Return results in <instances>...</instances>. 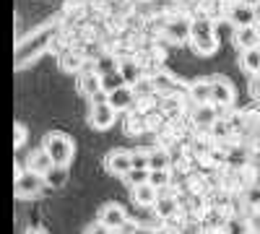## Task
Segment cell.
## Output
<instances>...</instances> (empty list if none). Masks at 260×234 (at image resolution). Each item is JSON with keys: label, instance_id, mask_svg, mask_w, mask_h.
<instances>
[{"label": "cell", "instance_id": "6da1fadb", "mask_svg": "<svg viewBox=\"0 0 260 234\" xmlns=\"http://www.w3.org/2000/svg\"><path fill=\"white\" fill-rule=\"evenodd\" d=\"M190 47L195 55L201 57H208L216 52V47H219V37H216V26L213 21H208L206 16L190 21Z\"/></svg>", "mask_w": 260, "mask_h": 234}, {"label": "cell", "instance_id": "7a4b0ae2", "mask_svg": "<svg viewBox=\"0 0 260 234\" xmlns=\"http://www.w3.org/2000/svg\"><path fill=\"white\" fill-rule=\"evenodd\" d=\"M55 31H57V26L50 24V26H45V29L29 34V37L18 45V50H16V62H18V65H24V62H29V60H34L37 55L45 52L47 45L52 42V37H55Z\"/></svg>", "mask_w": 260, "mask_h": 234}, {"label": "cell", "instance_id": "3957f363", "mask_svg": "<svg viewBox=\"0 0 260 234\" xmlns=\"http://www.w3.org/2000/svg\"><path fill=\"white\" fill-rule=\"evenodd\" d=\"M45 154L50 156V161L55 166H68L73 161L76 146H73L71 136H65V133H50L45 138Z\"/></svg>", "mask_w": 260, "mask_h": 234}, {"label": "cell", "instance_id": "277c9868", "mask_svg": "<svg viewBox=\"0 0 260 234\" xmlns=\"http://www.w3.org/2000/svg\"><path fill=\"white\" fill-rule=\"evenodd\" d=\"M42 187H45V177L31 172V169H24V172L16 177V187L13 190H16L18 198H34Z\"/></svg>", "mask_w": 260, "mask_h": 234}, {"label": "cell", "instance_id": "5b68a950", "mask_svg": "<svg viewBox=\"0 0 260 234\" xmlns=\"http://www.w3.org/2000/svg\"><path fill=\"white\" fill-rule=\"evenodd\" d=\"M211 104L213 107H232L234 104V86L226 78H211Z\"/></svg>", "mask_w": 260, "mask_h": 234}, {"label": "cell", "instance_id": "8992f818", "mask_svg": "<svg viewBox=\"0 0 260 234\" xmlns=\"http://www.w3.org/2000/svg\"><path fill=\"white\" fill-rule=\"evenodd\" d=\"M99 221L110 229V231H117L125 221H127V214L120 203H104L99 208Z\"/></svg>", "mask_w": 260, "mask_h": 234}, {"label": "cell", "instance_id": "52a82bcc", "mask_svg": "<svg viewBox=\"0 0 260 234\" xmlns=\"http://www.w3.org/2000/svg\"><path fill=\"white\" fill-rule=\"evenodd\" d=\"M115 115H117V112H115L107 102L91 104V110H89V125L94 127V130H107V127H112Z\"/></svg>", "mask_w": 260, "mask_h": 234}, {"label": "cell", "instance_id": "ba28073f", "mask_svg": "<svg viewBox=\"0 0 260 234\" xmlns=\"http://www.w3.org/2000/svg\"><path fill=\"white\" fill-rule=\"evenodd\" d=\"M107 104L115 110V112H125L136 104V89L133 86H120L115 91L107 94Z\"/></svg>", "mask_w": 260, "mask_h": 234}, {"label": "cell", "instance_id": "9c48e42d", "mask_svg": "<svg viewBox=\"0 0 260 234\" xmlns=\"http://www.w3.org/2000/svg\"><path fill=\"white\" fill-rule=\"evenodd\" d=\"M104 164L117 177H125L130 169H133V164H130V151H125V148H115V151H110L107 159H104Z\"/></svg>", "mask_w": 260, "mask_h": 234}, {"label": "cell", "instance_id": "30bf717a", "mask_svg": "<svg viewBox=\"0 0 260 234\" xmlns=\"http://www.w3.org/2000/svg\"><path fill=\"white\" fill-rule=\"evenodd\" d=\"M216 120H219V112H216L213 104H198V107H195V112H192L195 127H198V130H203V133L211 130Z\"/></svg>", "mask_w": 260, "mask_h": 234}, {"label": "cell", "instance_id": "8fae6325", "mask_svg": "<svg viewBox=\"0 0 260 234\" xmlns=\"http://www.w3.org/2000/svg\"><path fill=\"white\" fill-rule=\"evenodd\" d=\"M167 39L169 42H177V45L187 42L190 39V18H185V16L172 18L169 24H167Z\"/></svg>", "mask_w": 260, "mask_h": 234}, {"label": "cell", "instance_id": "7c38bea8", "mask_svg": "<svg viewBox=\"0 0 260 234\" xmlns=\"http://www.w3.org/2000/svg\"><path fill=\"white\" fill-rule=\"evenodd\" d=\"M229 21L240 29V26H252L255 18H252V8L250 3H245V0H237L234 6H229Z\"/></svg>", "mask_w": 260, "mask_h": 234}, {"label": "cell", "instance_id": "4fadbf2b", "mask_svg": "<svg viewBox=\"0 0 260 234\" xmlns=\"http://www.w3.org/2000/svg\"><path fill=\"white\" fill-rule=\"evenodd\" d=\"M154 211H156V216H159V219L172 221V219L180 214V200H177L175 195H156V200H154Z\"/></svg>", "mask_w": 260, "mask_h": 234}, {"label": "cell", "instance_id": "5bb4252c", "mask_svg": "<svg viewBox=\"0 0 260 234\" xmlns=\"http://www.w3.org/2000/svg\"><path fill=\"white\" fill-rule=\"evenodd\" d=\"M234 42H237V47H240V50L260 47V29H257V24L240 26V29H237V34H234Z\"/></svg>", "mask_w": 260, "mask_h": 234}, {"label": "cell", "instance_id": "9a60e30c", "mask_svg": "<svg viewBox=\"0 0 260 234\" xmlns=\"http://www.w3.org/2000/svg\"><path fill=\"white\" fill-rule=\"evenodd\" d=\"M117 73L122 76V83L125 86H133L136 89V83L141 81V65L133 60V57H125L117 62Z\"/></svg>", "mask_w": 260, "mask_h": 234}, {"label": "cell", "instance_id": "2e32d148", "mask_svg": "<svg viewBox=\"0 0 260 234\" xmlns=\"http://www.w3.org/2000/svg\"><path fill=\"white\" fill-rule=\"evenodd\" d=\"M240 65H242L245 73H250V76H260V47L242 50V55H240Z\"/></svg>", "mask_w": 260, "mask_h": 234}, {"label": "cell", "instance_id": "e0dca14e", "mask_svg": "<svg viewBox=\"0 0 260 234\" xmlns=\"http://www.w3.org/2000/svg\"><path fill=\"white\" fill-rule=\"evenodd\" d=\"M190 96L195 104H211V81L208 78H198L190 83Z\"/></svg>", "mask_w": 260, "mask_h": 234}, {"label": "cell", "instance_id": "ac0fdd59", "mask_svg": "<svg viewBox=\"0 0 260 234\" xmlns=\"http://www.w3.org/2000/svg\"><path fill=\"white\" fill-rule=\"evenodd\" d=\"M156 195H159V190L154 187V185H138V187H133V200L138 203V206H143V208H148V206H154V200H156Z\"/></svg>", "mask_w": 260, "mask_h": 234}, {"label": "cell", "instance_id": "d6986e66", "mask_svg": "<svg viewBox=\"0 0 260 234\" xmlns=\"http://www.w3.org/2000/svg\"><path fill=\"white\" fill-rule=\"evenodd\" d=\"M78 89L83 91V96H94L96 91H102L99 76H96L94 71H86V73H81V78H78Z\"/></svg>", "mask_w": 260, "mask_h": 234}, {"label": "cell", "instance_id": "ffe728a7", "mask_svg": "<svg viewBox=\"0 0 260 234\" xmlns=\"http://www.w3.org/2000/svg\"><path fill=\"white\" fill-rule=\"evenodd\" d=\"M42 177H45V185H50V187L57 190V187L65 185V180H68V166H55V164H52Z\"/></svg>", "mask_w": 260, "mask_h": 234}, {"label": "cell", "instance_id": "44dd1931", "mask_svg": "<svg viewBox=\"0 0 260 234\" xmlns=\"http://www.w3.org/2000/svg\"><path fill=\"white\" fill-rule=\"evenodd\" d=\"M154 169H169V154L164 148H151L148 151V172Z\"/></svg>", "mask_w": 260, "mask_h": 234}, {"label": "cell", "instance_id": "7402d4cb", "mask_svg": "<svg viewBox=\"0 0 260 234\" xmlns=\"http://www.w3.org/2000/svg\"><path fill=\"white\" fill-rule=\"evenodd\" d=\"M50 166H52V161H50V156L45 151H34L29 156V169H31V172H37V175H45Z\"/></svg>", "mask_w": 260, "mask_h": 234}, {"label": "cell", "instance_id": "603a6c76", "mask_svg": "<svg viewBox=\"0 0 260 234\" xmlns=\"http://www.w3.org/2000/svg\"><path fill=\"white\" fill-rule=\"evenodd\" d=\"M99 83H102V91H115V89H120V86H125L122 83V76L117 73V71H112V73H107V76H99Z\"/></svg>", "mask_w": 260, "mask_h": 234}, {"label": "cell", "instance_id": "cb8c5ba5", "mask_svg": "<svg viewBox=\"0 0 260 234\" xmlns=\"http://www.w3.org/2000/svg\"><path fill=\"white\" fill-rule=\"evenodd\" d=\"M125 182L130 187H138V185H146L148 182V169H130L125 175Z\"/></svg>", "mask_w": 260, "mask_h": 234}, {"label": "cell", "instance_id": "d4e9b609", "mask_svg": "<svg viewBox=\"0 0 260 234\" xmlns=\"http://www.w3.org/2000/svg\"><path fill=\"white\" fill-rule=\"evenodd\" d=\"M112 71H117V60L115 57H110V55H104V57H99L96 60V76H107V73H112Z\"/></svg>", "mask_w": 260, "mask_h": 234}, {"label": "cell", "instance_id": "484cf974", "mask_svg": "<svg viewBox=\"0 0 260 234\" xmlns=\"http://www.w3.org/2000/svg\"><path fill=\"white\" fill-rule=\"evenodd\" d=\"M167 182H169V169H154V172H148V185H154L156 190H161Z\"/></svg>", "mask_w": 260, "mask_h": 234}, {"label": "cell", "instance_id": "4316f807", "mask_svg": "<svg viewBox=\"0 0 260 234\" xmlns=\"http://www.w3.org/2000/svg\"><path fill=\"white\" fill-rule=\"evenodd\" d=\"M130 164L133 169H148V151H130Z\"/></svg>", "mask_w": 260, "mask_h": 234}, {"label": "cell", "instance_id": "83f0119b", "mask_svg": "<svg viewBox=\"0 0 260 234\" xmlns=\"http://www.w3.org/2000/svg\"><path fill=\"white\" fill-rule=\"evenodd\" d=\"M83 234H112V231H110V229H107V226H104V224L96 219V221H91L89 226L83 229Z\"/></svg>", "mask_w": 260, "mask_h": 234}, {"label": "cell", "instance_id": "f1b7e54d", "mask_svg": "<svg viewBox=\"0 0 260 234\" xmlns=\"http://www.w3.org/2000/svg\"><path fill=\"white\" fill-rule=\"evenodd\" d=\"M180 234H201V226H198V221L187 219V221L180 226Z\"/></svg>", "mask_w": 260, "mask_h": 234}, {"label": "cell", "instance_id": "f546056e", "mask_svg": "<svg viewBox=\"0 0 260 234\" xmlns=\"http://www.w3.org/2000/svg\"><path fill=\"white\" fill-rule=\"evenodd\" d=\"M247 203L255 206V208H260V185H255V187L247 190Z\"/></svg>", "mask_w": 260, "mask_h": 234}, {"label": "cell", "instance_id": "4dcf8cb0", "mask_svg": "<svg viewBox=\"0 0 260 234\" xmlns=\"http://www.w3.org/2000/svg\"><path fill=\"white\" fill-rule=\"evenodd\" d=\"M247 231H250V234H260V211L250 216V221H247Z\"/></svg>", "mask_w": 260, "mask_h": 234}, {"label": "cell", "instance_id": "1f68e13d", "mask_svg": "<svg viewBox=\"0 0 260 234\" xmlns=\"http://www.w3.org/2000/svg\"><path fill=\"white\" fill-rule=\"evenodd\" d=\"M136 229H138V224H136L133 219H127V221H125V224H122L117 231H120V234H136Z\"/></svg>", "mask_w": 260, "mask_h": 234}, {"label": "cell", "instance_id": "d6a6232c", "mask_svg": "<svg viewBox=\"0 0 260 234\" xmlns=\"http://www.w3.org/2000/svg\"><path fill=\"white\" fill-rule=\"evenodd\" d=\"M250 91H252V96H255V99H260V76H255V78H252Z\"/></svg>", "mask_w": 260, "mask_h": 234}, {"label": "cell", "instance_id": "836d02e7", "mask_svg": "<svg viewBox=\"0 0 260 234\" xmlns=\"http://www.w3.org/2000/svg\"><path fill=\"white\" fill-rule=\"evenodd\" d=\"M24 141H26V127H18L16 125V146H21Z\"/></svg>", "mask_w": 260, "mask_h": 234}, {"label": "cell", "instance_id": "e575fe53", "mask_svg": "<svg viewBox=\"0 0 260 234\" xmlns=\"http://www.w3.org/2000/svg\"><path fill=\"white\" fill-rule=\"evenodd\" d=\"M250 8H252V18H255V24H260V0H252Z\"/></svg>", "mask_w": 260, "mask_h": 234}, {"label": "cell", "instance_id": "d590c367", "mask_svg": "<svg viewBox=\"0 0 260 234\" xmlns=\"http://www.w3.org/2000/svg\"><path fill=\"white\" fill-rule=\"evenodd\" d=\"M91 99V104H102V102H107V91H96L94 96H89Z\"/></svg>", "mask_w": 260, "mask_h": 234}, {"label": "cell", "instance_id": "8d00e7d4", "mask_svg": "<svg viewBox=\"0 0 260 234\" xmlns=\"http://www.w3.org/2000/svg\"><path fill=\"white\" fill-rule=\"evenodd\" d=\"M26 234H50V231H47V229H42V226H31Z\"/></svg>", "mask_w": 260, "mask_h": 234}, {"label": "cell", "instance_id": "74e56055", "mask_svg": "<svg viewBox=\"0 0 260 234\" xmlns=\"http://www.w3.org/2000/svg\"><path fill=\"white\" fill-rule=\"evenodd\" d=\"M136 234H154V229H148V226H141V224H138Z\"/></svg>", "mask_w": 260, "mask_h": 234}, {"label": "cell", "instance_id": "f35d334b", "mask_svg": "<svg viewBox=\"0 0 260 234\" xmlns=\"http://www.w3.org/2000/svg\"><path fill=\"white\" fill-rule=\"evenodd\" d=\"M154 234H172V231H167V229H154Z\"/></svg>", "mask_w": 260, "mask_h": 234}]
</instances>
